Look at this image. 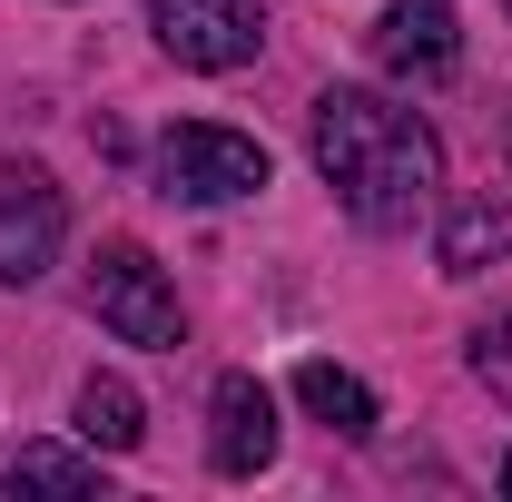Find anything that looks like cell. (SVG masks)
Returning <instances> with one entry per match:
<instances>
[{
	"label": "cell",
	"mask_w": 512,
	"mask_h": 502,
	"mask_svg": "<svg viewBox=\"0 0 512 502\" xmlns=\"http://www.w3.org/2000/svg\"><path fill=\"white\" fill-rule=\"evenodd\" d=\"M503 10H512V0H503Z\"/></svg>",
	"instance_id": "obj_14"
},
{
	"label": "cell",
	"mask_w": 512,
	"mask_h": 502,
	"mask_svg": "<svg viewBox=\"0 0 512 502\" xmlns=\"http://www.w3.org/2000/svg\"><path fill=\"white\" fill-rule=\"evenodd\" d=\"M473 375H483V384L512 404V315H493V325L473 335Z\"/></svg>",
	"instance_id": "obj_12"
},
{
	"label": "cell",
	"mask_w": 512,
	"mask_h": 502,
	"mask_svg": "<svg viewBox=\"0 0 512 502\" xmlns=\"http://www.w3.org/2000/svg\"><path fill=\"white\" fill-rule=\"evenodd\" d=\"M503 493H512V453H503Z\"/></svg>",
	"instance_id": "obj_13"
},
{
	"label": "cell",
	"mask_w": 512,
	"mask_h": 502,
	"mask_svg": "<svg viewBox=\"0 0 512 502\" xmlns=\"http://www.w3.org/2000/svg\"><path fill=\"white\" fill-rule=\"evenodd\" d=\"M375 60L394 69V79H444V69L463 60V20H453V0H384Z\"/></svg>",
	"instance_id": "obj_6"
},
{
	"label": "cell",
	"mask_w": 512,
	"mask_h": 502,
	"mask_svg": "<svg viewBox=\"0 0 512 502\" xmlns=\"http://www.w3.org/2000/svg\"><path fill=\"white\" fill-rule=\"evenodd\" d=\"M158 188L188 197V207H237V197L266 188V148L247 128H217V119H188L158 138Z\"/></svg>",
	"instance_id": "obj_3"
},
{
	"label": "cell",
	"mask_w": 512,
	"mask_h": 502,
	"mask_svg": "<svg viewBox=\"0 0 512 502\" xmlns=\"http://www.w3.org/2000/svg\"><path fill=\"white\" fill-rule=\"evenodd\" d=\"M207 414H217V434H207V463L217 473H266L276 463V394L256 375H217V394H207Z\"/></svg>",
	"instance_id": "obj_7"
},
{
	"label": "cell",
	"mask_w": 512,
	"mask_h": 502,
	"mask_svg": "<svg viewBox=\"0 0 512 502\" xmlns=\"http://www.w3.org/2000/svg\"><path fill=\"white\" fill-rule=\"evenodd\" d=\"M148 30L178 69H247L266 50V0H148Z\"/></svg>",
	"instance_id": "obj_4"
},
{
	"label": "cell",
	"mask_w": 512,
	"mask_h": 502,
	"mask_svg": "<svg viewBox=\"0 0 512 502\" xmlns=\"http://www.w3.org/2000/svg\"><path fill=\"white\" fill-rule=\"evenodd\" d=\"M493 256H512V207L503 197H453L444 237H434V266H444V276H483Z\"/></svg>",
	"instance_id": "obj_8"
},
{
	"label": "cell",
	"mask_w": 512,
	"mask_h": 502,
	"mask_svg": "<svg viewBox=\"0 0 512 502\" xmlns=\"http://www.w3.org/2000/svg\"><path fill=\"white\" fill-rule=\"evenodd\" d=\"M296 404L316 414L325 434H345V443L375 434V394H365V375H345V365H325V355H306V365H296Z\"/></svg>",
	"instance_id": "obj_9"
},
{
	"label": "cell",
	"mask_w": 512,
	"mask_h": 502,
	"mask_svg": "<svg viewBox=\"0 0 512 502\" xmlns=\"http://www.w3.org/2000/svg\"><path fill=\"white\" fill-rule=\"evenodd\" d=\"M148 434V414H138V394L119 375H89L79 384V443H99V453H128V443Z\"/></svg>",
	"instance_id": "obj_11"
},
{
	"label": "cell",
	"mask_w": 512,
	"mask_h": 502,
	"mask_svg": "<svg viewBox=\"0 0 512 502\" xmlns=\"http://www.w3.org/2000/svg\"><path fill=\"white\" fill-rule=\"evenodd\" d=\"M69 237V197L50 168H30V158H10L0 168V286H40L50 276V256Z\"/></svg>",
	"instance_id": "obj_5"
},
{
	"label": "cell",
	"mask_w": 512,
	"mask_h": 502,
	"mask_svg": "<svg viewBox=\"0 0 512 502\" xmlns=\"http://www.w3.org/2000/svg\"><path fill=\"white\" fill-rule=\"evenodd\" d=\"M89 306H99V325H109L119 345H158V355L188 345V315H178L168 266H158L148 247H128V237L89 256Z\"/></svg>",
	"instance_id": "obj_2"
},
{
	"label": "cell",
	"mask_w": 512,
	"mask_h": 502,
	"mask_svg": "<svg viewBox=\"0 0 512 502\" xmlns=\"http://www.w3.org/2000/svg\"><path fill=\"white\" fill-rule=\"evenodd\" d=\"M306 138H316V168H325V188L345 197L355 227H384L394 237V227H414L434 207V188H444V138L414 119L404 99H384V89H325Z\"/></svg>",
	"instance_id": "obj_1"
},
{
	"label": "cell",
	"mask_w": 512,
	"mask_h": 502,
	"mask_svg": "<svg viewBox=\"0 0 512 502\" xmlns=\"http://www.w3.org/2000/svg\"><path fill=\"white\" fill-rule=\"evenodd\" d=\"M0 483H10V493H99V443H89V453H69V443H20V453H0Z\"/></svg>",
	"instance_id": "obj_10"
}]
</instances>
